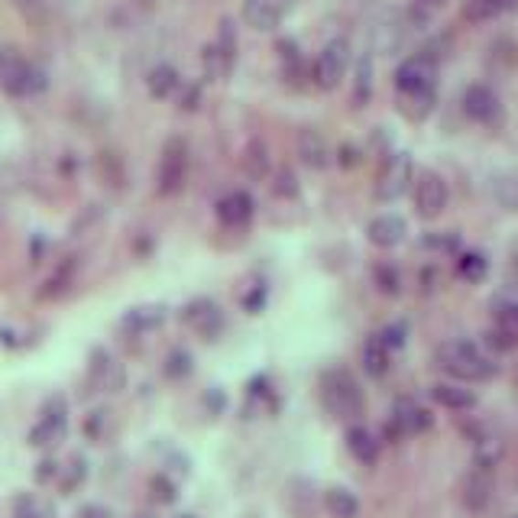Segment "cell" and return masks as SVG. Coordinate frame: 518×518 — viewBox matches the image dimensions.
I'll return each instance as SVG.
<instances>
[{"label": "cell", "instance_id": "obj_4", "mask_svg": "<svg viewBox=\"0 0 518 518\" xmlns=\"http://www.w3.org/2000/svg\"><path fill=\"white\" fill-rule=\"evenodd\" d=\"M185 178H188V143L182 136H172V140H165L163 153H159L156 192L172 198V195L182 192Z\"/></svg>", "mask_w": 518, "mask_h": 518}, {"label": "cell", "instance_id": "obj_32", "mask_svg": "<svg viewBox=\"0 0 518 518\" xmlns=\"http://www.w3.org/2000/svg\"><path fill=\"white\" fill-rule=\"evenodd\" d=\"M169 376H185V373H192V354H185V350H175L169 356V366H165Z\"/></svg>", "mask_w": 518, "mask_h": 518}, {"label": "cell", "instance_id": "obj_21", "mask_svg": "<svg viewBox=\"0 0 518 518\" xmlns=\"http://www.w3.org/2000/svg\"><path fill=\"white\" fill-rule=\"evenodd\" d=\"M392 366V350L379 341V334H373L366 344H363V369H366L373 379H383Z\"/></svg>", "mask_w": 518, "mask_h": 518}, {"label": "cell", "instance_id": "obj_9", "mask_svg": "<svg viewBox=\"0 0 518 518\" xmlns=\"http://www.w3.org/2000/svg\"><path fill=\"white\" fill-rule=\"evenodd\" d=\"M415 182V165H412V156L408 153H392L389 159H386L383 172H379V182H376V198L383 201V205H389V201H398L408 188H412Z\"/></svg>", "mask_w": 518, "mask_h": 518}, {"label": "cell", "instance_id": "obj_17", "mask_svg": "<svg viewBox=\"0 0 518 518\" xmlns=\"http://www.w3.org/2000/svg\"><path fill=\"white\" fill-rule=\"evenodd\" d=\"M299 156L308 169H324V165L331 163V146H327V140H324L321 130H314V127L301 130L299 133Z\"/></svg>", "mask_w": 518, "mask_h": 518}, {"label": "cell", "instance_id": "obj_7", "mask_svg": "<svg viewBox=\"0 0 518 518\" xmlns=\"http://www.w3.org/2000/svg\"><path fill=\"white\" fill-rule=\"evenodd\" d=\"M412 195H415V214L421 220H434L444 214L448 207V182L431 169H421L412 182Z\"/></svg>", "mask_w": 518, "mask_h": 518}, {"label": "cell", "instance_id": "obj_37", "mask_svg": "<svg viewBox=\"0 0 518 518\" xmlns=\"http://www.w3.org/2000/svg\"><path fill=\"white\" fill-rule=\"evenodd\" d=\"M79 518H107V512L100 505H88V509L79 512Z\"/></svg>", "mask_w": 518, "mask_h": 518}, {"label": "cell", "instance_id": "obj_36", "mask_svg": "<svg viewBox=\"0 0 518 518\" xmlns=\"http://www.w3.org/2000/svg\"><path fill=\"white\" fill-rule=\"evenodd\" d=\"M153 490H156V502H175V486L169 483V480H165V476H156V480H153Z\"/></svg>", "mask_w": 518, "mask_h": 518}, {"label": "cell", "instance_id": "obj_28", "mask_svg": "<svg viewBox=\"0 0 518 518\" xmlns=\"http://www.w3.org/2000/svg\"><path fill=\"white\" fill-rule=\"evenodd\" d=\"M163 321H165L163 308H133V312L127 314V327H136V334H143V331H150V327L163 324Z\"/></svg>", "mask_w": 518, "mask_h": 518}, {"label": "cell", "instance_id": "obj_33", "mask_svg": "<svg viewBox=\"0 0 518 518\" xmlns=\"http://www.w3.org/2000/svg\"><path fill=\"white\" fill-rule=\"evenodd\" d=\"M496 195L505 207H518V178H502L496 185Z\"/></svg>", "mask_w": 518, "mask_h": 518}, {"label": "cell", "instance_id": "obj_14", "mask_svg": "<svg viewBox=\"0 0 518 518\" xmlns=\"http://www.w3.org/2000/svg\"><path fill=\"white\" fill-rule=\"evenodd\" d=\"M490 496H492V467L476 463V467L467 473V480H463V505L480 512V509H486Z\"/></svg>", "mask_w": 518, "mask_h": 518}, {"label": "cell", "instance_id": "obj_13", "mask_svg": "<svg viewBox=\"0 0 518 518\" xmlns=\"http://www.w3.org/2000/svg\"><path fill=\"white\" fill-rule=\"evenodd\" d=\"M463 114H467L470 121L492 127V123L502 121V104H499V94L492 91L490 85H470L467 91H463Z\"/></svg>", "mask_w": 518, "mask_h": 518}, {"label": "cell", "instance_id": "obj_38", "mask_svg": "<svg viewBox=\"0 0 518 518\" xmlns=\"http://www.w3.org/2000/svg\"><path fill=\"white\" fill-rule=\"evenodd\" d=\"M509 518H518V515H509Z\"/></svg>", "mask_w": 518, "mask_h": 518}, {"label": "cell", "instance_id": "obj_5", "mask_svg": "<svg viewBox=\"0 0 518 518\" xmlns=\"http://www.w3.org/2000/svg\"><path fill=\"white\" fill-rule=\"evenodd\" d=\"M347 69H350V43L347 39H331V43L318 52V58H314L312 81L321 91H334V88H341V81L347 79Z\"/></svg>", "mask_w": 518, "mask_h": 518}, {"label": "cell", "instance_id": "obj_30", "mask_svg": "<svg viewBox=\"0 0 518 518\" xmlns=\"http://www.w3.org/2000/svg\"><path fill=\"white\" fill-rule=\"evenodd\" d=\"M376 285H379V291H386V295H398L402 279H398V272L392 270V266H376Z\"/></svg>", "mask_w": 518, "mask_h": 518}, {"label": "cell", "instance_id": "obj_8", "mask_svg": "<svg viewBox=\"0 0 518 518\" xmlns=\"http://www.w3.org/2000/svg\"><path fill=\"white\" fill-rule=\"evenodd\" d=\"M65 431H69V405H65V398L52 396L49 402L43 405L36 428L29 431V444H33V448L49 450L65 438Z\"/></svg>", "mask_w": 518, "mask_h": 518}, {"label": "cell", "instance_id": "obj_18", "mask_svg": "<svg viewBox=\"0 0 518 518\" xmlns=\"http://www.w3.org/2000/svg\"><path fill=\"white\" fill-rule=\"evenodd\" d=\"M185 324H192L201 337H214L224 324V318H220V308L214 301L198 299L195 305L185 308Z\"/></svg>", "mask_w": 518, "mask_h": 518}, {"label": "cell", "instance_id": "obj_1", "mask_svg": "<svg viewBox=\"0 0 518 518\" xmlns=\"http://www.w3.org/2000/svg\"><path fill=\"white\" fill-rule=\"evenodd\" d=\"M434 356H438V366L460 383H483L499 373L496 360L473 341H444Z\"/></svg>", "mask_w": 518, "mask_h": 518}, {"label": "cell", "instance_id": "obj_19", "mask_svg": "<svg viewBox=\"0 0 518 518\" xmlns=\"http://www.w3.org/2000/svg\"><path fill=\"white\" fill-rule=\"evenodd\" d=\"M431 398L440 405V408H450V412H470V408H476V392L460 383L431 386Z\"/></svg>", "mask_w": 518, "mask_h": 518}, {"label": "cell", "instance_id": "obj_26", "mask_svg": "<svg viewBox=\"0 0 518 518\" xmlns=\"http://www.w3.org/2000/svg\"><path fill=\"white\" fill-rule=\"evenodd\" d=\"M444 7H448V0H412V7H408V23L418 29L428 26Z\"/></svg>", "mask_w": 518, "mask_h": 518}, {"label": "cell", "instance_id": "obj_31", "mask_svg": "<svg viewBox=\"0 0 518 518\" xmlns=\"http://www.w3.org/2000/svg\"><path fill=\"white\" fill-rule=\"evenodd\" d=\"M405 334H408V327L398 321V324H389L379 331V341H383L389 350H398V347H405Z\"/></svg>", "mask_w": 518, "mask_h": 518}, {"label": "cell", "instance_id": "obj_11", "mask_svg": "<svg viewBox=\"0 0 518 518\" xmlns=\"http://www.w3.org/2000/svg\"><path fill=\"white\" fill-rule=\"evenodd\" d=\"M234 33H230V26L224 23V29H220V36L214 39L211 46H205V56H201V65H205V79L207 81H224L230 75V69H234Z\"/></svg>", "mask_w": 518, "mask_h": 518}, {"label": "cell", "instance_id": "obj_34", "mask_svg": "<svg viewBox=\"0 0 518 518\" xmlns=\"http://www.w3.org/2000/svg\"><path fill=\"white\" fill-rule=\"evenodd\" d=\"M14 7L20 10L29 23H43V14H46L43 0H14Z\"/></svg>", "mask_w": 518, "mask_h": 518}, {"label": "cell", "instance_id": "obj_16", "mask_svg": "<svg viewBox=\"0 0 518 518\" xmlns=\"http://www.w3.org/2000/svg\"><path fill=\"white\" fill-rule=\"evenodd\" d=\"M249 217H253V198L249 192H230L217 201V220L224 227H247Z\"/></svg>", "mask_w": 518, "mask_h": 518}, {"label": "cell", "instance_id": "obj_39", "mask_svg": "<svg viewBox=\"0 0 518 518\" xmlns=\"http://www.w3.org/2000/svg\"><path fill=\"white\" fill-rule=\"evenodd\" d=\"M185 518H188V515H185Z\"/></svg>", "mask_w": 518, "mask_h": 518}, {"label": "cell", "instance_id": "obj_15", "mask_svg": "<svg viewBox=\"0 0 518 518\" xmlns=\"http://www.w3.org/2000/svg\"><path fill=\"white\" fill-rule=\"evenodd\" d=\"M405 234H408V227H405V220L398 217V214H379V217L369 220V227H366L369 243L379 249L398 247V243L405 240Z\"/></svg>", "mask_w": 518, "mask_h": 518}, {"label": "cell", "instance_id": "obj_2", "mask_svg": "<svg viewBox=\"0 0 518 518\" xmlns=\"http://www.w3.org/2000/svg\"><path fill=\"white\" fill-rule=\"evenodd\" d=\"M321 405L337 421H356L366 408L363 389L347 369H327L321 376Z\"/></svg>", "mask_w": 518, "mask_h": 518}, {"label": "cell", "instance_id": "obj_29", "mask_svg": "<svg viewBox=\"0 0 518 518\" xmlns=\"http://www.w3.org/2000/svg\"><path fill=\"white\" fill-rule=\"evenodd\" d=\"M496 324L518 337V301H512V299L496 301Z\"/></svg>", "mask_w": 518, "mask_h": 518}, {"label": "cell", "instance_id": "obj_3", "mask_svg": "<svg viewBox=\"0 0 518 518\" xmlns=\"http://www.w3.org/2000/svg\"><path fill=\"white\" fill-rule=\"evenodd\" d=\"M46 88V75L16 46H0V91L10 98H26Z\"/></svg>", "mask_w": 518, "mask_h": 518}, {"label": "cell", "instance_id": "obj_25", "mask_svg": "<svg viewBox=\"0 0 518 518\" xmlns=\"http://www.w3.org/2000/svg\"><path fill=\"white\" fill-rule=\"evenodd\" d=\"M243 169H247L249 178H266L270 172V150H266V143L253 140L243 153Z\"/></svg>", "mask_w": 518, "mask_h": 518}, {"label": "cell", "instance_id": "obj_24", "mask_svg": "<svg viewBox=\"0 0 518 518\" xmlns=\"http://www.w3.org/2000/svg\"><path fill=\"white\" fill-rule=\"evenodd\" d=\"M178 85H182V79H178V71L172 69L169 62H163V65H156V69L146 75V88H150V94L153 98H172V94L178 91Z\"/></svg>", "mask_w": 518, "mask_h": 518}, {"label": "cell", "instance_id": "obj_22", "mask_svg": "<svg viewBox=\"0 0 518 518\" xmlns=\"http://www.w3.org/2000/svg\"><path fill=\"white\" fill-rule=\"evenodd\" d=\"M515 7V0H467L463 4V20L467 23H492Z\"/></svg>", "mask_w": 518, "mask_h": 518}, {"label": "cell", "instance_id": "obj_10", "mask_svg": "<svg viewBox=\"0 0 518 518\" xmlns=\"http://www.w3.org/2000/svg\"><path fill=\"white\" fill-rule=\"evenodd\" d=\"M434 425L431 412H428L425 405L412 402V398H402V402L392 408V418L386 425V434L389 438H408V434H421Z\"/></svg>", "mask_w": 518, "mask_h": 518}, {"label": "cell", "instance_id": "obj_20", "mask_svg": "<svg viewBox=\"0 0 518 518\" xmlns=\"http://www.w3.org/2000/svg\"><path fill=\"white\" fill-rule=\"evenodd\" d=\"M347 450L354 454L356 463H363V467H373V463L379 460V440L363 425H354L347 431Z\"/></svg>", "mask_w": 518, "mask_h": 518}, {"label": "cell", "instance_id": "obj_23", "mask_svg": "<svg viewBox=\"0 0 518 518\" xmlns=\"http://www.w3.org/2000/svg\"><path fill=\"white\" fill-rule=\"evenodd\" d=\"M324 509L331 518H360V499L347 486H331L324 492Z\"/></svg>", "mask_w": 518, "mask_h": 518}, {"label": "cell", "instance_id": "obj_27", "mask_svg": "<svg viewBox=\"0 0 518 518\" xmlns=\"http://www.w3.org/2000/svg\"><path fill=\"white\" fill-rule=\"evenodd\" d=\"M457 270H460V276L467 279V282H483L486 272H490V263H486L483 253H463Z\"/></svg>", "mask_w": 518, "mask_h": 518}, {"label": "cell", "instance_id": "obj_35", "mask_svg": "<svg viewBox=\"0 0 518 518\" xmlns=\"http://www.w3.org/2000/svg\"><path fill=\"white\" fill-rule=\"evenodd\" d=\"M369 85H373V62H369V58H363V65H360V81H356V98L366 100Z\"/></svg>", "mask_w": 518, "mask_h": 518}, {"label": "cell", "instance_id": "obj_6", "mask_svg": "<svg viewBox=\"0 0 518 518\" xmlns=\"http://www.w3.org/2000/svg\"><path fill=\"white\" fill-rule=\"evenodd\" d=\"M438 88V58L431 52L408 56L396 69V91L398 94H421Z\"/></svg>", "mask_w": 518, "mask_h": 518}, {"label": "cell", "instance_id": "obj_12", "mask_svg": "<svg viewBox=\"0 0 518 518\" xmlns=\"http://www.w3.org/2000/svg\"><path fill=\"white\" fill-rule=\"evenodd\" d=\"M291 7H295V0H243V20L259 33H270V29L282 26Z\"/></svg>", "mask_w": 518, "mask_h": 518}]
</instances>
